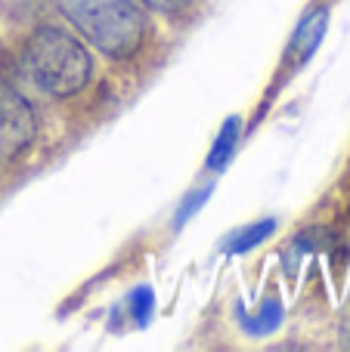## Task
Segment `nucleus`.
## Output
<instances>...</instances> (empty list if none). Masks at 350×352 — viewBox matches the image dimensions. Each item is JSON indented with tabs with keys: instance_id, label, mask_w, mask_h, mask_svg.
Listing matches in <instances>:
<instances>
[{
	"instance_id": "6",
	"label": "nucleus",
	"mask_w": 350,
	"mask_h": 352,
	"mask_svg": "<svg viewBox=\"0 0 350 352\" xmlns=\"http://www.w3.org/2000/svg\"><path fill=\"white\" fill-rule=\"evenodd\" d=\"M276 229H279V223L273 217L270 219H258V223H251L248 229L236 232L233 241H229L223 250H227V254H248V250H254L258 244H264Z\"/></svg>"
},
{
	"instance_id": "1",
	"label": "nucleus",
	"mask_w": 350,
	"mask_h": 352,
	"mask_svg": "<svg viewBox=\"0 0 350 352\" xmlns=\"http://www.w3.org/2000/svg\"><path fill=\"white\" fill-rule=\"evenodd\" d=\"M65 22L115 62L134 59L149 34V16L140 0H56Z\"/></svg>"
},
{
	"instance_id": "8",
	"label": "nucleus",
	"mask_w": 350,
	"mask_h": 352,
	"mask_svg": "<svg viewBox=\"0 0 350 352\" xmlns=\"http://www.w3.org/2000/svg\"><path fill=\"white\" fill-rule=\"evenodd\" d=\"M127 306H130L134 322L140 324V328H146V324L152 322V316H155V294H152V287H146V285L134 287V291H130V297H127Z\"/></svg>"
},
{
	"instance_id": "7",
	"label": "nucleus",
	"mask_w": 350,
	"mask_h": 352,
	"mask_svg": "<svg viewBox=\"0 0 350 352\" xmlns=\"http://www.w3.org/2000/svg\"><path fill=\"white\" fill-rule=\"evenodd\" d=\"M279 322H282V306H279L276 297H270V300H264V306L245 322V331L254 337H267L279 328Z\"/></svg>"
},
{
	"instance_id": "10",
	"label": "nucleus",
	"mask_w": 350,
	"mask_h": 352,
	"mask_svg": "<svg viewBox=\"0 0 350 352\" xmlns=\"http://www.w3.org/2000/svg\"><path fill=\"white\" fill-rule=\"evenodd\" d=\"M146 10H158L165 12V16H180V12H186L196 0H140Z\"/></svg>"
},
{
	"instance_id": "9",
	"label": "nucleus",
	"mask_w": 350,
	"mask_h": 352,
	"mask_svg": "<svg viewBox=\"0 0 350 352\" xmlns=\"http://www.w3.org/2000/svg\"><path fill=\"white\" fill-rule=\"evenodd\" d=\"M211 188H214V186H202V188H192V192L186 195L183 201H180L177 213H174V229H183V226L189 223V219L196 217L198 210H202V207H205V201L211 198Z\"/></svg>"
},
{
	"instance_id": "5",
	"label": "nucleus",
	"mask_w": 350,
	"mask_h": 352,
	"mask_svg": "<svg viewBox=\"0 0 350 352\" xmlns=\"http://www.w3.org/2000/svg\"><path fill=\"white\" fill-rule=\"evenodd\" d=\"M239 136H242V118L233 115V118H229V121L220 127V133H217L214 146H211V152H208V170H214V173L227 170L229 161H233L236 146H239Z\"/></svg>"
},
{
	"instance_id": "2",
	"label": "nucleus",
	"mask_w": 350,
	"mask_h": 352,
	"mask_svg": "<svg viewBox=\"0 0 350 352\" xmlns=\"http://www.w3.org/2000/svg\"><path fill=\"white\" fill-rule=\"evenodd\" d=\"M22 62L31 84L53 99L78 96L93 78V56L59 25H37L25 41Z\"/></svg>"
},
{
	"instance_id": "4",
	"label": "nucleus",
	"mask_w": 350,
	"mask_h": 352,
	"mask_svg": "<svg viewBox=\"0 0 350 352\" xmlns=\"http://www.w3.org/2000/svg\"><path fill=\"white\" fill-rule=\"evenodd\" d=\"M34 109L16 90H0V161H12L34 142Z\"/></svg>"
},
{
	"instance_id": "3",
	"label": "nucleus",
	"mask_w": 350,
	"mask_h": 352,
	"mask_svg": "<svg viewBox=\"0 0 350 352\" xmlns=\"http://www.w3.org/2000/svg\"><path fill=\"white\" fill-rule=\"evenodd\" d=\"M329 12L332 10H329V3H322V0H316V3H310L307 10H304L301 22L295 25V31H291L289 43H285V50H282L279 74L273 78L270 90H267V105H270L273 99L282 93V87L313 59V53L320 50L322 37H326V31H329Z\"/></svg>"
}]
</instances>
